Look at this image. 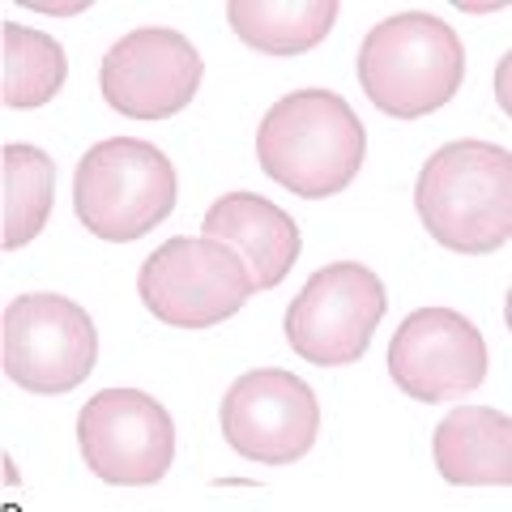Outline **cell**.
Returning a JSON list of instances; mask_svg holds the SVG:
<instances>
[{
    "label": "cell",
    "mask_w": 512,
    "mask_h": 512,
    "mask_svg": "<svg viewBox=\"0 0 512 512\" xmlns=\"http://www.w3.org/2000/svg\"><path fill=\"white\" fill-rule=\"evenodd\" d=\"M180 197L171 158L141 137H107L90 146L73 175V210L90 235L133 244L167 222Z\"/></svg>",
    "instance_id": "4"
},
{
    "label": "cell",
    "mask_w": 512,
    "mask_h": 512,
    "mask_svg": "<svg viewBox=\"0 0 512 512\" xmlns=\"http://www.w3.org/2000/svg\"><path fill=\"white\" fill-rule=\"evenodd\" d=\"M64 77H69V56L52 35L22 22L0 26V103L5 107L35 111L52 103Z\"/></svg>",
    "instance_id": "16"
},
{
    "label": "cell",
    "mask_w": 512,
    "mask_h": 512,
    "mask_svg": "<svg viewBox=\"0 0 512 512\" xmlns=\"http://www.w3.org/2000/svg\"><path fill=\"white\" fill-rule=\"evenodd\" d=\"M222 440L256 466H291L320 436V402L308 380L286 367H256L222 393Z\"/></svg>",
    "instance_id": "9"
},
{
    "label": "cell",
    "mask_w": 512,
    "mask_h": 512,
    "mask_svg": "<svg viewBox=\"0 0 512 512\" xmlns=\"http://www.w3.org/2000/svg\"><path fill=\"white\" fill-rule=\"evenodd\" d=\"M389 376L414 402H453L487 380V342L470 316L419 308L389 342Z\"/></svg>",
    "instance_id": "11"
},
{
    "label": "cell",
    "mask_w": 512,
    "mask_h": 512,
    "mask_svg": "<svg viewBox=\"0 0 512 512\" xmlns=\"http://www.w3.org/2000/svg\"><path fill=\"white\" fill-rule=\"evenodd\" d=\"M436 470L453 487L512 483V419L491 406H457L431 436Z\"/></svg>",
    "instance_id": "13"
},
{
    "label": "cell",
    "mask_w": 512,
    "mask_h": 512,
    "mask_svg": "<svg viewBox=\"0 0 512 512\" xmlns=\"http://www.w3.org/2000/svg\"><path fill=\"white\" fill-rule=\"evenodd\" d=\"M367 158V133L342 94L325 86L291 90L256 128V163L295 197H333L355 184Z\"/></svg>",
    "instance_id": "1"
},
{
    "label": "cell",
    "mask_w": 512,
    "mask_h": 512,
    "mask_svg": "<svg viewBox=\"0 0 512 512\" xmlns=\"http://www.w3.org/2000/svg\"><path fill=\"white\" fill-rule=\"evenodd\" d=\"M359 86L393 120H423L457 99L466 77L461 35L436 13L380 18L359 43Z\"/></svg>",
    "instance_id": "3"
},
{
    "label": "cell",
    "mask_w": 512,
    "mask_h": 512,
    "mask_svg": "<svg viewBox=\"0 0 512 512\" xmlns=\"http://www.w3.org/2000/svg\"><path fill=\"white\" fill-rule=\"evenodd\" d=\"M137 295L171 329H214L256 295L244 256L218 239L175 235L146 256Z\"/></svg>",
    "instance_id": "5"
},
{
    "label": "cell",
    "mask_w": 512,
    "mask_h": 512,
    "mask_svg": "<svg viewBox=\"0 0 512 512\" xmlns=\"http://www.w3.org/2000/svg\"><path fill=\"white\" fill-rule=\"evenodd\" d=\"M0 244L5 252H18L35 239L47 218H52V201H56V167L39 146L26 141H9L0 150Z\"/></svg>",
    "instance_id": "15"
},
{
    "label": "cell",
    "mask_w": 512,
    "mask_h": 512,
    "mask_svg": "<svg viewBox=\"0 0 512 512\" xmlns=\"http://www.w3.org/2000/svg\"><path fill=\"white\" fill-rule=\"evenodd\" d=\"M414 210L448 252H500L512 239V154L491 141H448L419 171Z\"/></svg>",
    "instance_id": "2"
},
{
    "label": "cell",
    "mask_w": 512,
    "mask_h": 512,
    "mask_svg": "<svg viewBox=\"0 0 512 512\" xmlns=\"http://www.w3.org/2000/svg\"><path fill=\"white\" fill-rule=\"evenodd\" d=\"M384 282L359 261H333L303 282L286 308V342L316 367H350L367 355L384 320Z\"/></svg>",
    "instance_id": "7"
},
{
    "label": "cell",
    "mask_w": 512,
    "mask_h": 512,
    "mask_svg": "<svg viewBox=\"0 0 512 512\" xmlns=\"http://www.w3.org/2000/svg\"><path fill=\"white\" fill-rule=\"evenodd\" d=\"M338 13V0H231L227 22L256 52L303 56L329 39Z\"/></svg>",
    "instance_id": "14"
},
{
    "label": "cell",
    "mask_w": 512,
    "mask_h": 512,
    "mask_svg": "<svg viewBox=\"0 0 512 512\" xmlns=\"http://www.w3.org/2000/svg\"><path fill=\"white\" fill-rule=\"evenodd\" d=\"M77 444L94 478L111 487H154L175 461V423L141 389H103L77 414Z\"/></svg>",
    "instance_id": "8"
},
{
    "label": "cell",
    "mask_w": 512,
    "mask_h": 512,
    "mask_svg": "<svg viewBox=\"0 0 512 512\" xmlns=\"http://www.w3.org/2000/svg\"><path fill=\"white\" fill-rule=\"evenodd\" d=\"M99 359V329L82 303L35 291L18 295L0 320V363L22 393L60 397L86 384Z\"/></svg>",
    "instance_id": "6"
},
{
    "label": "cell",
    "mask_w": 512,
    "mask_h": 512,
    "mask_svg": "<svg viewBox=\"0 0 512 512\" xmlns=\"http://www.w3.org/2000/svg\"><path fill=\"white\" fill-rule=\"evenodd\" d=\"M205 77L201 52L171 26H137L99 64V90L111 111L154 124L171 120L197 99Z\"/></svg>",
    "instance_id": "10"
},
{
    "label": "cell",
    "mask_w": 512,
    "mask_h": 512,
    "mask_svg": "<svg viewBox=\"0 0 512 512\" xmlns=\"http://www.w3.org/2000/svg\"><path fill=\"white\" fill-rule=\"evenodd\" d=\"M201 235L218 239V244H227L244 256L256 291H274L278 282H286L303 248L295 218L278 210L274 201L256 197V192H227V197H218L201 218Z\"/></svg>",
    "instance_id": "12"
}]
</instances>
